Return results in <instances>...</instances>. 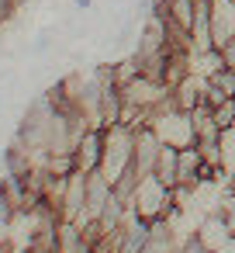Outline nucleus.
Masks as SVG:
<instances>
[{"mask_svg": "<svg viewBox=\"0 0 235 253\" xmlns=\"http://www.w3.org/2000/svg\"><path fill=\"white\" fill-rule=\"evenodd\" d=\"M152 132L159 135L163 146H173V149H187V146H197V128H194V118L190 111L176 108V104H166L152 115Z\"/></svg>", "mask_w": 235, "mask_h": 253, "instance_id": "nucleus-3", "label": "nucleus"}, {"mask_svg": "<svg viewBox=\"0 0 235 253\" xmlns=\"http://www.w3.org/2000/svg\"><path fill=\"white\" fill-rule=\"evenodd\" d=\"M73 156H76V170H83V173L101 170V156H104V128H90V132L76 142Z\"/></svg>", "mask_w": 235, "mask_h": 253, "instance_id": "nucleus-5", "label": "nucleus"}, {"mask_svg": "<svg viewBox=\"0 0 235 253\" xmlns=\"http://www.w3.org/2000/svg\"><path fill=\"white\" fill-rule=\"evenodd\" d=\"M111 77H114V84H118V87H128L132 80H138V77H142V59H138V56H132V59L111 63Z\"/></svg>", "mask_w": 235, "mask_h": 253, "instance_id": "nucleus-10", "label": "nucleus"}, {"mask_svg": "<svg viewBox=\"0 0 235 253\" xmlns=\"http://www.w3.org/2000/svg\"><path fill=\"white\" fill-rule=\"evenodd\" d=\"M211 80V87L214 90H221L225 97H235V70H228V66H221L214 77H207Z\"/></svg>", "mask_w": 235, "mask_h": 253, "instance_id": "nucleus-12", "label": "nucleus"}, {"mask_svg": "<svg viewBox=\"0 0 235 253\" xmlns=\"http://www.w3.org/2000/svg\"><path fill=\"white\" fill-rule=\"evenodd\" d=\"M176 253H211V250H207V246H204V243H201L197 236H190V239H187V243H183V246H180Z\"/></svg>", "mask_w": 235, "mask_h": 253, "instance_id": "nucleus-14", "label": "nucleus"}, {"mask_svg": "<svg viewBox=\"0 0 235 253\" xmlns=\"http://www.w3.org/2000/svg\"><path fill=\"white\" fill-rule=\"evenodd\" d=\"M221 218H225L228 232L235 236V191H228V194H225V201H221Z\"/></svg>", "mask_w": 235, "mask_h": 253, "instance_id": "nucleus-13", "label": "nucleus"}, {"mask_svg": "<svg viewBox=\"0 0 235 253\" xmlns=\"http://www.w3.org/2000/svg\"><path fill=\"white\" fill-rule=\"evenodd\" d=\"M173 208H176V194H173V187H166L156 173H149V177H142V180L135 184L132 211H135L138 218H149V222H156V218H169Z\"/></svg>", "mask_w": 235, "mask_h": 253, "instance_id": "nucleus-2", "label": "nucleus"}, {"mask_svg": "<svg viewBox=\"0 0 235 253\" xmlns=\"http://www.w3.org/2000/svg\"><path fill=\"white\" fill-rule=\"evenodd\" d=\"M83 208H87V173L76 170V173H69V184H66L59 215L69 218V222H80V218H83Z\"/></svg>", "mask_w": 235, "mask_h": 253, "instance_id": "nucleus-6", "label": "nucleus"}, {"mask_svg": "<svg viewBox=\"0 0 235 253\" xmlns=\"http://www.w3.org/2000/svg\"><path fill=\"white\" fill-rule=\"evenodd\" d=\"M194 236H197V239H201V243H204L211 253H221V250H225V246L235 239V236L228 232V225H225L221 211H218V215H207V218H204V222L194 229Z\"/></svg>", "mask_w": 235, "mask_h": 253, "instance_id": "nucleus-7", "label": "nucleus"}, {"mask_svg": "<svg viewBox=\"0 0 235 253\" xmlns=\"http://www.w3.org/2000/svg\"><path fill=\"white\" fill-rule=\"evenodd\" d=\"M76 4H80V7H87V4H90V0H76Z\"/></svg>", "mask_w": 235, "mask_h": 253, "instance_id": "nucleus-18", "label": "nucleus"}, {"mask_svg": "<svg viewBox=\"0 0 235 253\" xmlns=\"http://www.w3.org/2000/svg\"><path fill=\"white\" fill-rule=\"evenodd\" d=\"M0 253H7V246H4V243H0Z\"/></svg>", "mask_w": 235, "mask_h": 253, "instance_id": "nucleus-19", "label": "nucleus"}, {"mask_svg": "<svg viewBox=\"0 0 235 253\" xmlns=\"http://www.w3.org/2000/svg\"><path fill=\"white\" fill-rule=\"evenodd\" d=\"M201 163H204V156H201V149H197V146L180 149V184H183V187H190V191H194Z\"/></svg>", "mask_w": 235, "mask_h": 253, "instance_id": "nucleus-9", "label": "nucleus"}, {"mask_svg": "<svg viewBox=\"0 0 235 253\" xmlns=\"http://www.w3.org/2000/svg\"><path fill=\"white\" fill-rule=\"evenodd\" d=\"M7 253H32L28 246H18V250H7Z\"/></svg>", "mask_w": 235, "mask_h": 253, "instance_id": "nucleus-17", "label": "nucleus"}, {"mask_svg": "<svg viewBox=\"0 0 235 253\" xmlns=\"http://www.w3.org/2000/svg\"><path fill=\"white\" fill-rule=\"evenodd\" d=\"M166 187H180V149H173V146H163L159 149V160H156V170H152Z\"/></svg>", "mask_w": 235, "mask_h": 253, "instance_id": "nucleus-8", "label": "nucleus"}, {"mask_svg": "<svg viewBox=\"0 0 235 253\" xmlns=\"http://www.w3.org/2000/svg\"><path fill=\"white\" fill-rule=\"evenodd\" d=\"M225 187H228V191H235V170H232V173L225 177Z\"/></svg>", "mask_w": 235, "mask_h": 253, "instance_id": "nucleus-16", "label": "nucleus"}, {"mask_svg": "<svg viewBox=\"0 0 235 253\" xmlns=\"http://www.w3.org/2000/svg\"><path fill=\"white\" fill-rule=\"evenodd\" d=\"M221 59H225L228 70H235V39H232L228 45H221Z\"/></svg>", "mask_w": 235, "mask_h": 253, "instance_id": "nucleus-15", "label": "nucleus"}, {"mask_svg": "<svg viewBox=\"0 0 235 253\" xmlns=\"http://www.w3.org/2000/svg\"><path fill=\"white\" fill-rule=\"evenodd\" d=\"M132 156H135V128L118 122L104 128V156H101V173L118 184L128 170H132Z\"/></svg>", "mask_w": 235, "mask_h": 253, "instance_id": "nucleus-1", "label": "nucleus"}, {"mask_svg": "<svg viewBox=\"0 0 235 253\" xmlns=\"http://www.w3.org/2000/svg\"><path fill=\"white\" fill-rule=\"evenodd\" d=\"M221 170L225 173H232L235 170V125H228V128H221Z\"/></svg>", "mask_w": 235, "mask_h": 253, "instance_id": "nucleus-11", "label": "nucleus"}, {"mask_svg": "<svg viewBox=\"0 0 235 253\" xmlns=\"http://www.w3.org/2000/svg\"><path fill=\"white\" fill-rule=\"evenodd\" d=\"M207 18H211L214 49L228 45L235 39V0H207Z\"/></svg>", "mask_w": 235, "mask_h": 253, "instance_id": "nucleus-4", "label": "nucleus"}]
</instances>
